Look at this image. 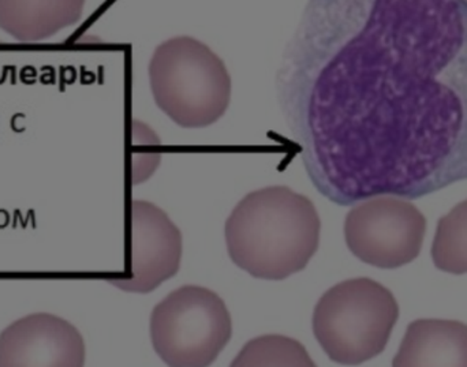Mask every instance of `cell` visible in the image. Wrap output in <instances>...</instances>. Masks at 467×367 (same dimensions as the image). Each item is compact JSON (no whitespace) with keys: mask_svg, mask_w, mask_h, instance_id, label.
<instances>
[{"mask_svg":"<svg viewBox=\"0 0 467 367\" xmlns=\"http://www.w3.org/2000/svg\"><path fill=\"white\" fill-rule=\"evenodd\" d=\"M130 276L109 283L137 294H148L174 278L182 260V234L166 212L152 202H131Z\"/></svg>","mask_w":467,"mask_h":367,"instance_id":"cell-6","label":"cell"},{"mask_svg":"<svg viewBox=\"0 0 467 367\" xmlns=\"http://www.w3.org/2000/svg\"><path fill=\"white\" fill-rule=\"evenodd\" d=\"M400 319L394 294L368 278L329 289L313 311V333L332 362L361 365L380 355Z\"/></svg>","mask_w":467,"mask_h":367,"instance_id":"cell-3","label":"cell"},{"mask_svg":"<svg viewBox=\"0 0 467 367\" xmlns=\"http://www.w3.org/2000/svg\"><path fill=\"white\" fill-rule=\"evenodd\" d=\"M432 259L435 267L443 272L467 273V199L439 220Z\"/></svg>","mask_w":467,"mask_h":367,"instance_id":"cell-9","label":"cell"},{"mask_svg":"<svg viewBox=\"0 0 467 367\" xmlns=\"http://www.w3.org/2000/svg\"><path fill=\"white\" fill-rule=\"evenodd\" d=\"M392 366L467 367V325L451 320L411 322Z\"/></svg>","mask_w":467,"mask_h":367,"instance_id":"cell-8","label":"cell"},{"mask_svg":"<svg viewBox=\"0 0 467 367\" xmlns=\"http://www.w3.org/2000/svg\"><path fill=\"white\" fill-rule=\"evenodd\" d=\"M84 363L81 333L54 314H30L0 333V367H79Z\"/></svg>","mask_w":467,"mask_h":367,"instance_id":"cell-7","label":"cell"},{"mask_svg":"<svg viewBox=\"0 0 467 367\" xmlns=\"http://www.w3.org/2000/svg\"><path fill=\"white\" fill-rule=\"evenodd\" d=\"M150 341L166 365H213L233 335L232 316L213 290L183 286L167 295L150 314Z\"/></svg>","mask_w":467,"mask_h":367,"instance_id":"cell-4","label":"cell"},{"mask_svg":"<svg viewBox=\"0 0 467 367\" xmlns=\"http://www.w3.org/2000/svg\"><path fill=\"white\" fill-rule=\"evenodd\" d=\"M304 161L342 207L417 199L467 179V0H410L400 35L346 89Z\"/></svg>","mask_w":467,"mask_h":367,"instance_id":"cell-1","label":"cell"},{"mask_svg":"<svg viewBox=\"0 0 467 367\" xmlns=\"http://www.w3.org/2000/svg\"><path fill=\"white\" fill-rule=\"evenodd\" d=\"M232 366H315V362L294 339L268 335L250 341Z\"/></svg>","mask_w":467,"mask_h":367,"instance_id":"cell-10","label":"cell"},{"mask_svg":"<svg viewBox=\"0 0 467 367\" xmlns=\"http://www.w3.org/2000/svg\"><path fill=\"white\" fill-rule=\"evenodd\" d=\"M425 232V216L402 197H370L346 216L345 240L351 253L383 270L414 261L421 253Z\"/></svg>","mask_w":467,"mask_h":367,"instance_id":"cell-5","label":"cell"},{"mask_svg":"<svg viewBox=\"0 0 467 367\" xmlns=\"http://www.w3.org/2000/svg\"><path fill=\"white\" fill-rule=\"evenodd\" d=\"M320 234L315 204L285 186L244 196L224 227L234 264L263 280H283L304 270L317 251Z\"/></svg>","mask_w":467,"mask_h":367,"instance_id":"cell-2","label":"cell"}]
</instances>
